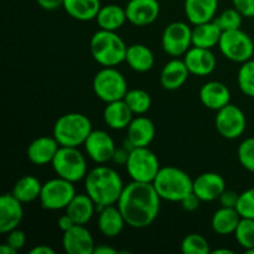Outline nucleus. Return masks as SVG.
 <instances>
[{
    "mask_svg": "<svg viewBox=\"0 0 254 254\" xmlns=\"http://www.w3.org/2000/svg\"><path fill=\"white\" fill-rule=\"evenodd\" d=\"M161 197L151 183L131 180L124 186L117 206L127 225L141 230L153 225L160 212Z\"/></svg>",
    "mask_w": 254,
    "mask_h": 254,
    "instance_id": "1",
    "label": "nucleus"
},
{
    "mask_svg": "<svg viewBox=\"0 0 254 254\" xmlns=\"http://www.w3.org/2000/svg\"><path fill=\"white\" fill-rule=\"evenodd\" d=\"M124 186L119 174L104 164L89 170L84 178L86 193L94 201L98 210L106 206L117 205Z\"/></svg>",
    "mask_w": 254,
    "mask_h": 254,
    "instance_id": "2",
    "label": "nucleus"
},
{
    "mask_svg": "<svg viewBox=\"0 0 254 254\" xmlns=\"http://www.w3.org/2000/svg\"><path fill=\"white\" fill-rule=\"evenodd\" d=\"M91 55L103 67H116L126 61L128 46L116 31L99 29L89 40Z\"/></svg>",
    "mask_w": 254,
    "mask_h": 254,
    "instance_id": "3",
    "label": "nucleus"
},
{
    "mask_svg": "<svg viewBox=\"0 0 254 254\" xmlns=\"http://www.w3.org/2000/svg\"><path fill=\"white\" fill-rule=\"evenodd\" d=\"M151 184L161 200L181 202L185 196L192 192L193 180L185 171L176 166H164L160 168Z\"/></svg>",
    "mask_w": 254,
    "mask_h": 254,
    "instance_id": "4",
    "label": "nucleus"
},
{
    "mask_svg": "<svg viewBox=\"0 0 254 254\" xmlns=\"http://www.w3.org/2000/svg\"><path fill=\"white\" fill-rule=\"evenodd\" d=\"M92 122L87 116L77 112L64 114L56 121L52 135L61 146L78 148L83 145L92 133Z\"/></svg>",
    "mask_w": 254,
    "mask_h": 254,
    "instance_id": "5",
    "label": "nucleus"
},
{
    "mask_svg": "<svg viewBox=\"0 0 254 254\" xmlns=\"http://www.w3.org/2000/svg\"><path fill=\"white\" fill-rule=\"evenodd\" d=\"M51 165L59 178L73 184L84 180L88 174L86 156L73 146H60Z\"/></svg>",
    "mask_w": 254,
    "mask_h": 254,
    "instance_id": "6",
    "label": "nucleus"
},
{
    "mask_svg": "<svg viewBox=\"0 0 254 254\" xmlns=\"http://www.w3.org/2000/svg\"><path fill=\"white\" fill-rule=\"evenodd\" d=\"M126 77L116 67H103L93 78V92L104 103L124 99L128 92Z\"/></svg>",
    "mask_w": 254,
    "mask_h": 254,
    "instance_id": "7",
    "label": "nucleus"
},
{
    "mask_svg": "<svg viewBox=\"0 0 254 254\" xmlns=\"http://www.w3.org/2000/svg\"><path fill=\"white\" fill-rule=\"evenodd\" d=\"M160 168L158 156L149 146L131 149L126 164L127 173L131 180L139 183H153Z\"/></svg>",
    "mask_w": 254,
    "mask_h": 254,
    "instance_id": "8",
    "label": "nucleus"
},
{
    "mask_svg": "<svg viewBox=\"0 0 254 254\" xmlns=\"http://www.w3.org/2000/svg\"><path fill=\"white\" fill-rule=\"evenodd\" d=\"M76 193V188H74L73 183L57 176L56 179H51L42 184L39 200L41 202L42 208L45 210H66Z\"/></svg>",
    "mask_w": 254,
    "mask_h": 254,
    "instance_id": "9",
    "label": "nucleus"
},
{
    "mask_svg": "<svg viewBox=\"0 0 254 254\" xmlns=\"http://www.w3.org/2000/svg\"><path fill=\"white\" fill-rule=\"evenodd\" d=\"M218 47L226 59L237 64L248 61L254 55L252 37L241 29L223 31Z\"/></svg>",
    "mask_w": 254,
    "mask_h": 254,
    "instance_id": "10",
    "label": "nucleus"
},
{
    "mask_svg": "<svg viewBox=\"0 0 254 254\" xmlns=\"http://www.w3.org/2000/svg\"><path fill=\"white\" fill-rule=\"evenodd\" d=\"M161 45L169 56H184L192 47V29L186 22H171L164 29Z\"/></svg>",
    "mask_w": 254,
    "mask_h": 254,
    "instance_id": "11",
    "label": "nucleus"
},
{
    "mask_svg": "<svg viewBox=\"0 0 254 254\" xmlns=\"http://www.w3.org/2000/svg\"><path fill=\"white\" fill-rule=\"evenodd\" d=\"M215 127L221 136L233 140V139L240 138L245 133L246 127H247V119L240 107L228 103L227 106L217 111Z\"/></svg>",
    "mask_w": 254,
    "mask_h": 254,
    "instance_id": "12",
    "label": "nucleus"
},
{
    "mask_svg": "<svg viewBox=\"0 0 254 254\" xmlns=\"http://www.w3.org/2000/svg\"><path fill=\"white\" fill-rule=\"evenodd\" d=\"M83 145L87 156L98 165L112 161L117 149L113 138L104 130H92Z\"/></svg>",
    "mask_w": 254,
    "mask_h": 254,
    "instance_id": "13",
    "label": "nucleus"
},
{
    "mask_svg": "<svg viewBox=\"0 0 254 254\" xmlns=\"http://www.w3.org/2000/svg\"><path fill=\"white\" fill-rule=\"evenodd\" d=\"M127 19L134 26H148L153 24L160 14L158 0H129L126 5Z\"/></svg>",
    "mask_w": 254,
    "mask_h": 254,
    "instance_id": "14",
    "label": "nucleus"
},
{
    "mask_svg": "<svg viewBox=\"0 0 254 254\" xmlns=\"http://www.w3.org/2000/svg\"><path fill=\"white\" fill-rule=\"evenodd\" d=\"M62 247L67 254H93L96 245L86 225H74L64 232Z\"/></svg>",
    "mask_w": 254,
    "mask_h": 254,
    "instance_id": "15",
    "label": "nucleus"
},
{
    "mask_svg": "<svg viewBox=\"0 0 254 254\" xmlns=\"http://www.w3.org/2000/svg\"><path fill=\"white\" fill-rule=\"evenodd\" d=\"M226 190V181L217 173H203L193 180L192 191L202 202H212Z\"/></svg>",
    "mask_w": 254,
    "mask_h": 254,
    "instance_id": "16",
    "label": "nucleus"
},
{
    "mask_svg": "<svg viewBox=\"0 0 254 254\" xmlns=\"http://www.w3.org/2000/svg\"><path fill=\"white\" fill-rule=\"evenodd\" d=\"M184 61L189 71L193 76L205 77L212 73L217 64V60L210 49L192 46L185 55Z\"/></svg>",
    "mask_w": 254,
    "mask_h": 254,
    "instance_id": "17",
    "label": "nucleus"
},
{
    "mask_svg": "<svg viewBox=\"0 0 254 254\" xmlns=\"http://www.w3.org/2000/svg\"><path fill=\"white\" fill-rule=\"evenodd\" d=\"M24 218L22 202L12 193H4L0 198V232L6 235L19 227Z\"/></svg>",
    "mask_w": 254,
    "mask_h": 254,
    "instance_id": "18",
    "label": "nucleus"
},
{
    "mask_svg": "<svg viewBox=\"0 0 254 254\" xmlns=\"http://www.w3.org/2000/svg\"><path fill=\"white\" fill-rule=\"evenodd\" d=\"M60 146L54 136H40L27 146V159L37 166L51 164Z\"/></svg>",
    "mask_w": 254,
    "mask_h": 254,
    "instance_id": "19",
    "label": "nucleus"
},
{
    "mask_svg": "<svg viewBox=\"0 0 254 254\" xmlns=\"http://www.w3.org/2000/svg\"><path fill=\"white\" fill-rule=\"evenodd\" d=\"M190 74L184 59L173 57L161 69L160 83L166 91H176L186 83Z\"/></svg>",
    "mask_w": 254,
    "mask_h": 254,
    "instance_id": "20",
    "label": "nucleus"
},
{
    "mask_svg": "<svg viewBox=\"0 0 254 254\" xmlns=\"http://www.w3.org/2000/svg\"><path fill=\"white\" fill-rule=\"evenodd\" d=\"M200 101L206 108L212 111H220L228 103H231V91L225 83L218 81H210L201 87Z\"/></svg>",
    "mask_w": 254,
    "mask_h": 254,
    "instance_id": "21",
    "label": "nucleus"
},
{
    "mask_svg": "<svg viewBox=\"0 0 254 254\" xmlns=\"http://www.w3.org/2000/svg\"><path fill=\"white\" fill-rule=\"evenodd\" d=\"M128 139L134 148H144L149 146L155 136V126L153 121L145 116L134 117L133 121L127 128Z\"/></svg>",
    "mask_w": 254,
    "mask_h": 254,
    "instance_id": "22",
    "label": "nucleus"
},
{
    "mask_svg": "<svg viewBox=\"0 0 254 254\" xmlns=\"http://www.w3.org/2000/svg\"><path fill=\"white\" fill-rule=\"evenodd\" d=\"M218 9V0H185L184 10L189 22L193 26L212 21Z\"/></svg>",
    "mask_w": 254,
    "mask_h": 254,
    "instance_id": "23",
    "label": "nucleus"
},
{
    "mask_svg": "<svg viewBox=\"0 0 254 254\" xmlns=\"http://www.w3.org/2000/svg\"><path fill=\"white\" fill-rule=\"evenodd\" d=\"M97 225H98V230L102 235L109 238H114L121 235L127 222L118 206L111 205L99 208Z\"/></svg>",
    "mask_w": 254,
    "mask_h": 254,
    "instance_id": "24",
    "label": "nucleus"
},
{
    "mask_svg": "<svg viewBox=\"0 0 254 254\" xmlns=\"http://www.w3.org/2000/svg\"><path fill=\"white\" fill-rule=\"evenodd\" d=\"M133 118L134 113L130 111L124 99L107 103L103 111L104 123L114 130L127 129L130 122L133 121Z\"/></svg>",
    "mask_w": 254,
    "mask_h": 254,
    "instance_id": "25",
    "label": "nucleus"
},
{
    "mask_svg": "<svg viewBox=\"0 0 254 254\" xmlns=\"http://www.w3.org/2000/svg\"><path fill=\"white\" fill-rule=\"evenodd\" d=\"M96 208L97 206L94 201L86 192L76 193V196L66 207V213L76 225H87L93 217Z\"/></svg>",
    "mask_w": 254,
    "mask_h": 254,
    "instance_id": "26",
    "label": "nucleus"
},
{
    "mask_svg": "<svg viewBox=\"0 0 254 254\" xmlns=\"http://www.w3.org/2000/svg\"><path fill=\"white\" fill-rule=\"evenodd\" d=\"M222 30L216 24L215 20L203 24L195 25L192 29V46L202 49H213L220 44Z\"/></svg>",
    "mask_w": 254,
    "mask_h": 254,
    "instance_id": "27",
    "label": "nucleus"
},
{
    "mask_svg": "<svg viewBox=\"0 0 254 254\" xmlns=\"http://www.w3.org/2000/svg\"><path fill=\"white\" fill-rule=\"evenodd\" d=\"M126 62L133 71L144 73L153 68L155 64V57L148 46L143 44H134L128 46Z\"/></svg>",
    "mask_w": 254,
    "mask_h": 254,
    "instance_id": "28",
    "label": "nucleus"
},
{
    "mask_svg": "<svg viewBox=\"0 0 254 254\" xmlns=\"http://www.w3.org/2000/svg\"><path fill=\"white\" fill-rule=\"evenodd\" d=\"M101 7V0H64V11L78 21L96 20Z\"/></svg>",
    "mask_w": 254,
    "mask_h": 254,
    "instance_id": "29",
    "label": "nucleus"
},
{
    "mask_svg": "<svg viewBox=\"0 0 254 254\" xmlns=\"http://www.w3.org/2000/svg\"><path fill=\"white\" fill-rule=\"evenodd\" d=\"M241 215L238 213L237 208L221 207L213 213L211 220V227L213 232L221 236L233 235L241 221Z\"/></svg>",
    "mask_w": 254,
    "mask_h": 254,
    "instance_id": "30",
    "label": "nucleus"
},
{
    "mask_svg": "<svg viewBox=\"0 0 254 254\" xmlns=\"http://www.w3.org/2000/svg\"><path fill=\"white\" fill-rule=\"evenodd\" d=\"M96 21L99 29L117 31L121 29L126 21H128L126 14V7H122L116 4H108L101 7L97 14Z\"/></svg>",
    "mask_w": 254,
    "mask_h": 254,
    "instance_id": "31",
    "label": "nucleus"
},
{
    "mask_svg": "<svg viewBox=\"0 0 254 254\" xmlns=\"http://www.w3.org/2000/svg\"><path fill=\"white\" fill-rule=\"evenodd\" d=\"M42 184L36 176L25 175L15 183L11 193L22 203H29L40 198Z\"/></svg>",
    "mask_w": 254,
    "mask_h": 254,
    "instance_id": "32",
    "label": "nucleus"
},
{
    "mask_svg": "<svg viewBox=\"0 0 254 254\" xmlns=\"http://www.w3.org/2000/svg\"><path fill=\"white\" fill-rule=\"evenodd\" d=\"M124 101L134 116H144L151 107V97L144 89L134 88L127 92Z\"/></svg>",
    "mask_w": 254,
    "mask_h": 254,
    "instance_id": "33",
    "label": "nucleus"
},
{
    "mask_svg": "<svg viewBox=\"0 0 254 254\" xmlns=\"http://www.w3.org/2000/svg\"><path fill=\"white\" fill-rule=\"evenodd\" d=\"M238 86L241 92L246 96L254 98V60L251 59L243 62L238 69Z\"/></svg>",
    "mask_w": 254,
    "mask_h": 254,
    "instance_id": "34",
    "label": "nucleus"
},
{
    "mask_svg": "<svg viewBox=\"0 0 254 254\" xmlns=\"http://www.w3.org/2000/svg\"><path fill=\"white\" fill-rule=\"evenodd\" d=\"M235 237L238 245L245 251L254 248V220L252 218H241L235 231Z\"/></svg>",
    "mask_w": 254,
    "mask_h": 254,
    "instance_id": "35",
    "label": "nucleus"
},
{
    "mask_svg": "<svg viewBox=\"0 0 254 254\" xmlns=\"http://www.w3.org/2000/svg\"><path fill=\"white\" fill-rule=\"evenodd\" d=\"M181 252L184 254H208L211 253L210 243L198 233H190L181 242Z\"/></svg>",
    "mask_w": 254,
    "mask_h": 254,
    "instance_id": "36",
    "label": "nucleus"
},
{
    "mask_svg": "<svg viewBox=\"0 0 254 254\" xmlns=\"http://www.w3.org/2000/svg\"><path fill=\"white\" fill-rule=\"evenodd\" d=\"M213 20H215L216 24L221 27L222 31H228V30L241 29L243 16L235 9V7H231V9L223 10V11Z\"/></svg>",
    "mask_w": 254,
    "mask_h": 254,
    "instance_id": "37",
    "label": "nucleus"
},
{
    "mask_svg": "<svg viewBox=\"0 0 254 254\" xmlns=\"http://www.w3.org/2000/svg\"><path fill=\"white\" fill-rule=\"evenodd\" d=\"M238 161L250 173H254V136L245 139L238 145Z\"/></svg>",
    "mask_w": 254,
    "mask_h": 254,
    "instance_id": "38",
    "label": "nucleus"
},
{
    "mask_svg": "<svg viewBox=\"0 0 254 254\" xmlns=\"http://www.w3.org/2000/svg\"><path fill=\"white\" fill-rule=\"evenodd\" d=\"M241 217L254 220V186L240 193L238 203L236 206Z\"/></svg>",
    "mask_w": 254,
    "mask_h": 254,
    "instance_id": "39",
    "label": "nucleus"
},
{
    "mask_svg": "<svg viewBox=\"0 0 254 254\" xmlns=\"http://www.w3.org/2000/svg\"><path fill=\"white\" fill-rule=\"evenodd\" d=\"M5 243H7L14 250L20 251L24 248L25 243H26V235H25L24 231L15 228V230L6 233V242Z\"/></svg>",
    "mask_w": 254,
    "mask_h": 254,
    "instance_id": "40",
    "label": "nucleus"
},
{
    "mask_svg": "<svg viewBox=\"0 0 254 254\" xmlns=\"http://www.w3.org/2000/svg\"><path fill=\"white\" fill-rule=\"evenodd\" d=\"M232 4L243 17L254 19V0H232Z\"/></svg>",
    "mask_w": 254,
    "mask_h": 254,
    "instance_id": "41",
    "label": "nucleus"
},
{
    "mask_svg": "<svg viewBox=\"0 0 254 254\" xmlns=\"http://www.w3.org/2000/svg\"><path fill=\"white\" fill-rule=\"evenodd\" d=\"M238 198H240V193H237L233 190H227L226 189L222 195L220 196L218 201H220L221 206H223V207L236 208V206L238 203Z\"/></svg>",
    "mask_w": 254,
    "mask_h": 254,
    "instance_id": "42",
    "label": "nucleus"
},
{
    "mask_svg": "<svg viewBox=\"0 0 254 254\" xmlns=\"http://www.w3.org/2000/svg\"><path fill=\"white\" fill-rule=\"evenodd\" d=\"M202 202V201L198 198V196L196 195V193H193V191L191 193H189L188 196H185V197L181 200V206H183V208L185 211H188V212H193V211L197 210L198 207H200V203Z\"/></svg>",
    "mask_w": 254,
    "mask_h": 254,
    "instance_id": "43",
    "label": "nucleus"
},
{
    "mask_svg": "<svg viewBox=\"0 0 254 254\" xmlns=\"http://www.w3.org/2000/svg\"><path fill=\"white\" fill-rule=\"evenodd\" d=\"M129 154H130V150H128L126 146H123V148H117L116 151H114V155H113V159H112V161L118 164V165L126 166L127 161H128V158H129Z\"/></svg>",
    "mask_w": 254,
    "mask_h": 254,
    "instance_id": "44",
    "label": "nucleus"
},
{
    "mask_svg": "<svg viewBox=\"0 0 254 254\" xmlns=\"http://www.w3.org/2000/svg\"><path fill=\"white\" fill-rule=\"evenodd\" d=\"M40 7L47 11H54V10L64 7V0H36Z\"/></svg>",
    "mask_w": 254,
    "mask_h": 254,
    "instance_id": "45",
    "label": "nucleus"
},
{
    "mask_svg": "<svg viewBox=\"0 0 254 254\" xmlns=\"http://www.w3.org/2000/svg\"><path fill=\"white\" fill-rule=\"evenodd\" d=\"M74 225H76V223L73 222V220H72L67 213H64V216H61V217L57 220V226H59V228L62 231V232H66V231H68L69 228L73 227Z\"/></svg>",
    "mask_w": 254,
    "mask_h": 254,
    "instance_id": "46",
    "label": "nucleus"
},
{
    "mask_svg": "<svg viewBox=\"0 0 254 254\" xmlns=\"http://www.w3.org/2000/svg\"><path fill=\"white\" fill-rule=\"evenodd\" d=\"M29 254H55V250L47 245H40L30 250Z\"/></svg>",
    "mask_w": 254,
    "mask_h": 254,
    "instance_id": "47",
    "label": "nucleus"
},
{
    "mask_svg": "<svg viewBox=\"0 0 254 254\" xmlns=\"http://www.w3.org/2000/svg\"><path fill=\"white\" fill-rule=\"evenodd\" d=\"M117 253H118V251H117L116 248L107 245H101L99 247H96L93 252V254H117Z\"/></svg>",
    "mask_w": 254,
    "mask_h": 254,
    "instance_id": "48",
    "label": "nucleus"
},
{
    "mask_svg": "<svg viewBox=\"0 0 254 254\" xmlns=\"http://www.w3.org/2000/svg\"><path fill=\"white\" fill-rule=\"evenodd\" d=\"M0 253H2V254H16L17 251L14 250L12 247H10L7 243H4V245H1V247H0Z\"/></svg>",
    "mask_w": 254,
    "mask_h": 254,
    "instance_id": "49",
    "label": "nucleus"
},
{
    "mask_svg": "<svg viewBox=\"0 0 254 254\" xmlns=\"http://www.w3.org/2000/svg\"><path fill=\"white\" fill-rule=\"evenodd\" d=\"M212 254H233L232 250H228V248H218V250L211 251Z\"/></svg>",
    "mask_w": 254,
    "mask_h": 254,
    "instance_id": "50",
    "label": "nucleus"
}]
</instances>
